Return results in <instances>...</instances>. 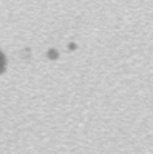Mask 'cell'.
Masks as SVG:
<instances>
[{
	"label": "cell",
	"instance_id": "1",
	"mask_svg": "<svg viewBox=\"0 0 153 154\" xmlns=\"http://www.w3.org/2000/svg\"><path fill=\"white\" fill-rule=\"evenodd\" d=\"M6 66H8L6 56L3 54V51H0V75H2V74L6 71Z\"/></svg>",
	"mask_w": 153,
	"mask_h": 154
},
{
	"label": "cell",
	"instance_id": "2",
	"mask_svg": "<svg viewBox=\"0 0 153 154\" xmlns=\"http://www.w3.org/2000/svg\"><path fill=\"white\" fill-rule=\"evenodd\" d=\"M46 56H48V59H51V60H56V59H57V51H56V49H49L48 53H46Z\"/></svg>",
	"mask_w": 153,
	"mask_h": 154
}]
</instances>
